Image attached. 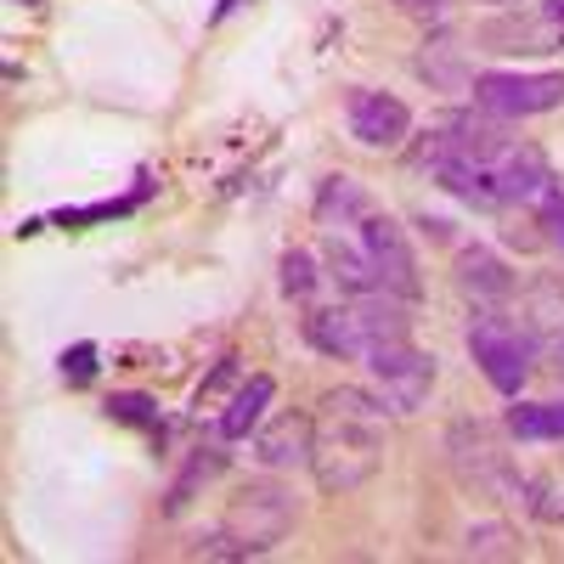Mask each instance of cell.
I'll return each instance as SVG.
<instances>
[{
	"label": "cell",
	"mask_w": 564,
	"mask_h": 564,
	"mask_svg": "<svg viewBox=\"0 0 564 564\" xmlns=\"http://www.w3.org/2000/svg\"><path fill=\"white\" fill-rule=\"evenodd\" d=\"M322 260H327V276H334L350 300L356 294H379V271H372V260L361 254V243L350 238V231L322 226Z\"/></svg>",
	"instance_id": "13"
},
{
	"label": "cell",
	"mask_w": 564,
	"mask_h": 564,
	"mask_svg": "<svg viewBox=\"0 0 564 564\" xmlns=\"http://www.w3.org/2000/svg\"><path fill=\"white\" fill-rule=\"evenodd\" d=\"M463 553H468V558H513V553H520V542H513V531H508V525L486 520V525H468Z\"/></svg>",
	"instance_id": "22"
},
{
	"label": "cell",
	"mask_w": 564,
	"mask_h": 564,
	"mask_svg": "<svg viewBox=\"0 0 564 564\" xmlns=\"http://www.w3.org/2000/svg\"><path fill=\"white\" fill-rule=\"evenodd\" d=\"M367 372H372V384H379V401L390 412H417L423 401H430L435 390V356L430 350H417L412 339H384V345H372L367 356Z\"/></svg>",
	"instance_id": "7"
},
{
	"label": "cell",
	"mask_w": 564,
	"mask_h": 564,
	"mask_svg": "<svg viewBox=\"0 0 564 564\" xmlns=\"http://www.w3.org/2000/svg\"><path fill=\"white\" fill-rule=\"evenodd\" d=\"M311 435H316V417L276 412L271 423L254 430V457L265 468H311Z\"/></svg>",
	"instance_id": "12"
},
{
	"label": "cell",
	"mask_w": 564,
	"mask_h": 564,
	"mask_svg": "<svg viewBox=\"0 0 564 564\" xmlns=\"http://www.w3.org/2000/svg\"><path fill=\"white\" fill-rule=\"evenodd\" d=\"M525 327L542 339H564V271H542L525 289Z\"/></svg>",
	"instance_id": "16"
},
{
	"label": "cell",
	"mask_w": 564,
	"mask_h": 564,
	"mask_svg": "<svg viewBox=\"0 0 564 564\" xmlns=\"http://www.w3.org/2000/svg\"><path fill=\"white\" fill-rule=\"evenodd\" d=\"M276 401V379L271 372H249V379L231 390L226 412H220V441H249L260 423H265V406Z\"/></svg>",
	"instance_id": "15"
},
{
	"label": "cell",
	"mask_w": 564,
	"mask_h": 564,
	"mask_svg": "<svg viewBox=\"0 0 564 564\" xmlns=\"http://www.w3.org/2000/svg\"><path fill=\"white\" fill-rule=\"evenodd\" d=\"M23 7H34V0H23Z\"/></svg>",
	"instance_id": "31"
},
{
	"label": "cell",
	"mask_w": 564,
	"mask_h": 564,
	"mask_svg": "<svg viewBox=\"0 0 564 564\" xmlns=\"http://www.w3.org/2000/svg\"><path fill=\"white\" fill-rule=\"evenodd\" d=\"M468 356H475V367L486 372V384L497 395H508V401H520L525 379L536 372V339H531V327L508 322L497 311L468 322Z\"/></svg>",
	"instance_id": "3"
},
{
	"label": "cell",
	"mask_w": 564,
	"mask_h": 564,
	"mask_svg": "<svg viewBox=\"0 0 564 564\" xmlns=\"http://www.w3.org/2000/svg\"><path fill=\"white\" fill-rule=\"evenodd\" d=\"M457 289L475 300V305H486V311H497L502 300H513V271L491 254V249H463L457 254Z\"/></svg>",
	"instance_id": "14"
},
{
	"label": "cell",
	"mask_w": 564,
	"mask_h": 564,
	"mask_svg": "<svg viewBox=\"0 0 564 564\" xmlns=\"http://www.w3.org/2000/svg\"><path fill=\"white\" fill-rule=\"evenodd\" d=\"M90 372H97V345H90V339H79L74 350H63V379L68 384H85Z\"/></svg>",
	"instance_id": "25"
},
{
	"label": "cell",
	"mask_w": 564,
	"mask_h": 564,
	"mask_svg": "<svg viewBox=\"0 0 564 564\" xmlns=\"http://www.w3.org/2000/svg\"><path fill=\"white\" fill-rule=\"evenodd\" d=\"M486 52H564V0H542L536 12L480 29Z\"/></svg>",
	"instance_id": "11"
},
{
	"label": "cell",
	"mask_w": 564,
	"mask_h": 564,
	"mask_svg": "<svg viewBox=\"0 0 564 564\" xmlns=\"http://www.w3.org/2000/svg\"><path fill=\"white\" fill-rule=\"evenodd\" d=\"M446 446H452V468H457L463 486H475L486 497H502V502H520L525 497L520 468H513V457L502 452V441L486 430V423H452Z\"/></svg>",
	"instance_id": "6"
},
{
	"label": "cell",
	"mask_w": 564,
	"mask_h": 564,
	"mask_svg": "<svg viewBox=\"0 0 564 564\" xmlns=\"http://www.w3.org/2000/svg\"><path fill=\"white\" fill-rule=\"evenodd\" d=\"M486 7H520V0H486Z\"/></svg>",
	"instance_id": "30"
},
{
	"label": "cell",
	"mask_w": 564,
	"mask_h": 564,
	"mask_svg": "<svg viewBox=\"0 0 564 564\" xmlns=\"http://www.w3.org/2000/svg\"><path fill=\"white\" fill-rule=\"evenodd\" d=\"M525 508L536 513V520H547V525H564V486H553V480L525 486Z\"/></svg>",
	"instance_id": "23"
},
{
	"label": "cell",
	"mask_w": 564,
	"mask_h": 564,
	"mask_svg": "<svg viewBox=\"0 0 564 564\" xmlns=\"http://www.w3.org/2000/svg\"><path fill=\"white\" fill-rule=\"evenodd\" d=\"M231 7H238V0H220V7H215V23H220V18H226Z\"/></svg>",
	"instance_id": "29"
},
{
	"label": "cell",
	"mask_w": 564,
	"mask_h": 564,
	"mask_svg": "<svg viewBox=\"0 0 564 564\" xmlns=\"http://www.w3.org/2000/svg\"><path fill=\"white\" fill-rule=\"evenodd\" d=\"M406 305L401 294H356L350 305H327L305 316V339L322 356H339V361H361L372 345L384 339H406Z\"/></svg>",
	"instance_id": "2"
},
{
	"label": "cell",
	"mask_w": 564,
	"mask_h": 564,
	"mask_svg": "<svg viewBox=\"0 0 564 564\" xmlns=\"http://www.w3.org/2000/svg\"><path fill=\"white\" fill-rule=\"evenodd\" d=\"M412 164L430 175L441 193H452L457 204H468V209H502V193H497V181H491V170L486 164H475V159H463V153H452V148H441L435 135H423V148L412 153Z\"/></svg>",
	"instance_id": "9"
},
{
	"label": "cell",
	"mask_w": 564,
	"mask_h": 564,
	"mask_svg": "<svg viewBox=\"0 0 564 564\" xmlns=\"http://www.w3.org/2000/svg\"><path fill=\"white\" fill-rule=\"evenodd\" d=\"M220 468H226V452H220V446H198L193 457H186V468H181V475L170 480L164 513H181L186 502H193V491H198V486H209V480L220 475Z\"/></svg>",
	"instance_id": "19"
},
{
	"label": "cell",
	"mask_w": 564,
	"mask_h": 564,
	"mask_svg": "<svg viewBox=\"0 0 564 564\" xmlns=\"http://www.w3.org/2000/svg\"><path fill=\"white\" fill-rule=\"evenodd\" d=\"M395 7H401L406 18H423V23H435V18H446V0H395Z\"/></svg>",
	"instance_id": "27"
},
{
	"label": "cell",
	"mask_w": 564,
	"mask_h": 564,
	"mask_svg": "<svg viewBox=\"0 0 564 564\" xmlns=\"http://www.w3.org/2000/svg\"><path fill=\"white\" fill-rule=\"evenodd\" d=\"M339 231H350V238L361 243V254L372 260V271H379V289H384V294L417 300V289H423V276H417V254H412L406 226H401L395 215H384L379 204H367V209H361L350 226H339Z\"/></svg>",
	"instance_id": "5"
},
{
	"label": "cell",
	"mask_w": 564,
	"mask_h": 564,
	"mask_svg": "<svg viewBox=\"0 0 564 564\" xmlns=\"http://www.w3.org/2000/svg\"><path fill=\"white\" fill-rule=\"evenodd\" d=\"M276 271H282L276 282H282V294H289V300H311V294H316V282H322L311 249H289V254L276 260Z\"/></svg>",
	"instance_id": "21"
},
{
	"label": "cell",
	"mask_w": 564,
	"mask_h": 564,
	"mask_svg": "<svg viewBox=\"0 0 564 564\" xmlns=\"http://www.w3.org/2000/svg\"><path fill=\"white\" fill-rule=\"evenodd\" d=\"M108 417H113V423H135V430H148L153 441H164V412H159L153 395H141V390L108 395Z\"/></svg>",
	"instance_id": "20"
},
{
	"label": "cell",
	"mask_w": 564,
	"mask_h": 564,
	"mask_svg": "<svg viewBox=\"0 0 564 564\" xmlns=\"http://www.w3.org/2000/svg\"><path fill=\"white\" fill-rule=\"evenodd\" d=\"M367 186L356 175H327L322 193H316V226H350L361 209H367Z\"/></svg>",
	"instance_id": "17"
},
{
	"label": "cell",
	"mask_w": 564,
	"mask_h": 564,
	"mask_svg": "<svg viewBox=\"0 0 564 564\" xmlns=\"http://www.w3.org/2000/svg\"><path fill=\"white\" fill-rule=\"evenodd\" d=\"M294 513H300V502H294L289 486H276V480H249V486H238V491L226 497L220 531H231V536L243 542V553L254 558V553H271L282 536H289Z\"/></svg>",
	"instance_id": "4"
},
{
	"label": "cell",
	"mask_w": 564,
	"mask_h": 564,
	"mask_svg": "<svg viewBox=\"0 0 564 564\" xmlns=\"http://www.w3.org/2000/svg\"><path fill=\"white\" fill-rule=\"evenodd\" d=\"M468 90H475V108L491 119H536L564 108V74H480Z\"/></svg>",
	"instance_id": "8"
},
{
	"label": "cell",
	"mask_w": 564,
	"mask_h": 564,
	"mask_svg": "<svg viewBox=\"0 0 564 564\" xmlns=\"http://www.w3.org/2000/svg\"><path fill=\"white\" fill-rule=\"evenodd\" d=\"M345 130L361 141V148H401L412 135V108L390 90H350L345 102Z\"/></svg>",
	"instance_id": "10"
},
{
	"label": "cell",
	"mask_w": 564,
	"mask_h": 564,
	"mask_svg": "<svg viewBox=\"0 0 564 564\" xmlns=\"http://www.w3.org/2000/svg\"><path fill=\"white\" fill-rule=\"evenodd\" d=\"M226 379H238V356H220V367H215L209 379L198 384V406H204V401H209V395H215V390H220Z\"/></svg>",
	"instance_id": "26"
},
{
	"label": "cell",
	"mask_w": 564,
	"mask_h": 564,
	"mask_svg": "<svg viewBox=\"0 0 564 564\" xmlns=\"http://www.w3.org/2000/svg\"><path fill=\"white\" fill-rule=\"evenodd\" d=\"M384 401L367 390H327L311 435V475L327 497L367 486L384 468Z\"/></svg>",
	"instance_id": "1"
},
{
	"label": "cell",
	"mask_w": 564,
	"mask_h": 564,
	"mask_svg": "<svg viewBox=\"0 0 564 564\" xmlns=\"http://www.w3.org/2000/svg\"><path fill=\"white\" fill-rule=\"evenodd\" d=\"M547 372H558V379H564V339H553V350H547Z\"/></svg>",
	"instance_id": "28"
},
{
	"label": "cell",
	"mask_w": 564,
	"mask_h": 564,
	"mask_svg": "<svg viewBox=\"0 0 564 564\" xmlns=\"http://www.w3.org/2000/svg\"><path fill=\"white\" fill-rule=\"evenodd\" d=\"M531 215H536V226H542V238H547V243L564 254V193H547Z\"/></svg>",
	"instance_id": "24"
},
{
	"label": "cell",
	"mask_w": 564,
	"mask_h": 564,
	"mask_svg": "<svg viewBox=\"0 0 564 564\" xmlns=\"http://www.w3.org/2000/svg\"><path fill=\"white\" fill-rule=\"evenodd\" d=\"M502 430L513 441H564V401H520V406H508Z\"/></svg>",
	"instance_id": "18"
}]
</instances>
